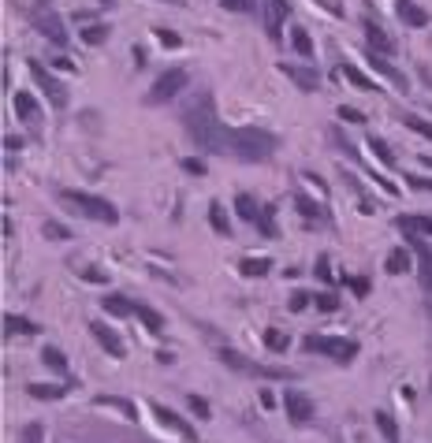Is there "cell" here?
<instances>
[{
    "label": "cell",
    "instance_id": "49",
    "mask_svg": "<svg viewBox=\"0 0 432 443\" xmlns=\"http://www.w3.org/2000/svg\"><path fill=\"white\" fill-rule=\"evenodd\" d=\"M317 279H324V283H332V268H328V257H321V261H317Z\"/></svg>",
    "mask_w": 432,
    "mask_h": 443
},
{
    "label": "cell",
    "instance_id": "46",
    "mask_svg": "<svg viewBox=\"0 0 432 443\" xmlns=\"http://www.w3.org/2000/svg\"><path fill=\"white\" fill-rule=\"evenodd\" d=\"M183 171H190V176H205V164L198 157H187V160H183Z\"/></svg>",
    "mask_w": 432,
    "mask_h": 443
},
{
    "label": "cell",
    "instance_id": "52",
    "mask_svg": "<svg viewBox=\"0 0 432 443\" xmlns=\"http://www.w3.org/2000/svg\"><path fill=\"white\" fill-rule=\"evenodd\" d=\"M4 146L12 149V153H15V149H23V138H15V134H4Z\"/></svg>",
    "mask_w": 432,
    "mask_h": 443
},
{
    "label": "cell",
    "instance_id": "6",
    "mask_svg": "<svg viewBox=\"0 0 432 443\" xmlns=\"http://www.w3.org/2000/svg\"><path fill=\"white\" fill-rule=\"evenodd\" d=\"M190 82V75H187V68H171V71H164L160 79L153 82V90L146 93V104H164V101H171L183 86Z\"/></svg>",
    "mask_w": 432,
    "mask_h": 443
},
{
    "label": "cell",
    "instance_id": "41",
    "mask_svg": "<svg viewBox=\"0 0 432 443\" xmlns=\"http://www.w3.org/2000/svg\"><path fill=\"white\" fill-rule=\"evenodd\" d=\"M187 403H190V410H194V414H198V417H205V421L213 417V410H209V403H205L201 395H187Z\"/></svg>",
    "mask_w": 432,
    "mask_h": 443
},
{
    "label": "cell",
    "instance_id": "22",
    "mask_svg": "<svg viewBox=\"0 0 432 443\" xmlns=\"http://www.w3.org/2000/svg\"><path fill=\"white\" fill-rule=\"evenodd\" d=\"M209 224H213V231L220 235V239H231V220H228V212L220 209V201L209 205Z\"/></svg>",
    "mask_w": 432,
    "mask_h": 443
},
{
    "label": "cell",
    "instance_id": "34",
    "mask_svg": "<svg viewBox=\"0 0 432 443\" xmlns=\"http://www.w3.org/2000/svg\"><path fill=\"white\" fill-rule=\"evenodd\" d=\"M97 406H112V410H123L127 417H134V403H127V398H116V395H101V398H97Z\"/></svg>",
    "mask_w": 432,
    "mask_h": 443
},
{
    "label": "cell",
    "instance_id": "27",
    "mask_svg": "<svg viewBox=\"0 0 432 443\" xmlns=\"http://www.w3.org/2000/svg\"><path fill=\"white\" fill-rule=\"evenodd\" d=\"M291 45H295V52H298V56H313V38H309V30L306 26H295V30H291Z\"/></svg>",
    "mask_w": 432,
    "mask_h": 443
},
{
    "label": "cell",
    "instance_id": "15",
    "mask_svg": "<svg viewBox=\"0 0 432 443\" xmlns=\"http://www.w3.org/2000/svg\"><path fill=\"white\" fill-rule=\"evenodd\" d=\"M395 15L403 19L406 26H414V30L429 26V12H425V8H417L414 0H395Z\"/></svg>",
    "mask_w": 432,
    "mask_h": 443
},
{
    "label": "cell",
    "instance_id": "38",
    "mask_svg": "<svg viewBox=\"0 0 432 443\" xmlns=\"http://www.w3.org/2000/svg\"><path fill=\"white\" fill-rule=\"evenodd\" d=\"M153 34H157V41H160V45H168V49H179V45H183V38L176 34V30H164V26H157Z\"/></svg>",
    "mask_w": 432,
    "mask_h": 443
},
{
    "label": "cell",
    "instance_id": "28",
    "mask_svg": "<svg viewBox=\"0 0 432 443\" xmlns=\"http://www.w3.org/2000/svg\"><path fill=\"white\" fill-rule=\"evenodd\" d=\"M257 231L265 235V239H276V205H261V220H257Z\"/></svg>",
    "mask_w": 432,
    "mask_h": 443
},
{
    "label": "cell",
    "instance_id": "26",
    "mask_svg": "<svg viewBox=\"0 0 432 443\" xmlns=\"http://www.w3.org/2000/svg\"><path fill=\"white\" fill-rule=\"evenodd\" d=\"M376 428H380V436L387 440V443H399V425H395V417L387 414V410H376Z\"/></svg>",
    "mask_w": 432,
    "mask_h": 443
},
{
    "label": "cell",
    "instance_id": "50",
    "mask_svg": "<svg viewBox=\"0 0 432 443\" xmlns=\"http://www.w3.org/2000/svg\"><path fill=\"white\" fill-rule=\"evenodd\" d=\"M410 187H417V190H432V179H425V176H410Z\"/></svg>",
    "mask_w": 432,
    "mask_h": 443
},
{
    "label": "cell",
    "instance_id": "16",
    "mask_svg": "<svg viewBox=\"0 0 432 443\" xmlns=\"http://www.w3.org/2000/svg\"><path fill=\"white\" fill-rule=\"evenodd\" d=\"M284 19H287V0H265V30L272 41H279V23Z\"/></svg>",
    "mask_w": 432,
    "mask_h": 443
},
{
    "label": "cell",
    "instance_id": "47",
    "mask_svg": "<svg viewBox=\"0 0 432 443\" xmlns=\"http://www.w3.org/2000/svg\"><path fill=\"white\" fill-rule=\"evenodd\" d=\"M41 436H45V432H41V425H26V428H23V443H41Z\"/></svg>",
    "mask_w": 432,
    "mask_h": 443
},
{
    "label": "cell",
    "instance_id": "1",
    "mask_svg": "<svg viewBox=\"0 0 432 443\" xmlns=\"http://www.w3.org/2000/svg\"><path fill=\"white\" fill-rule=\"evenodd\" d=\"M183 123H187L194 146H198L201 153H220V149H228V131L220 127L213 93H198V97H194V104L183 112Z\"/></svg>",
    "mask_w": 432,
    "mask_h": 443
},
{
    "label": "cell",
    "instance_id": "42",
    "mask_svg": "<svg viewBox=\"0 0 432 443\" xmlns=\"http://www.w3.org/2000/svg\"><path fill=\"white\" fill-rule=\"evenodd\" d=\"M313 302H317V309H324V313H336L339 309V295H317Z\"/></svg>",
    "mask_w": 432,
    "mask_h": 443
},
{
    "label": "cell",
    "instance_id": "18",
    "mask_svg": "<svg viewBox=\"0 0 432 443\" xmlns=\"http://www.w3.org/2000/svg\"><path fill=\"white\" fill-rule=\"evenodd\" d=\"M34 26H38V34H45L52 41V45H63V41H68V30H63V23L56 15H38Z\"/></svg>",
    "mask_w": 432,
    "mask_h": 443
},
{
    "label": "cell",
    "instance_id": "24",
    "mask_svg": "<svg viewBox=\"0 0 432 443\" xmlns=\"http://www.w3.org/2000/svg\"><path fill=\"white\" fill-rule=\"evenodd\" d=\"M384 272H387V276H403V272H410V250H392V254H387Z\"/></svg>",
    "mask_w": 432,
    "mask_h": 443
},
{
    "label": "cell",
    "instance_id": "54",
    "mask_svg": "<svg viewBox=\"0 0 432 443\" xmlns=\"http://www.w3.org/2000/svg\"><path fill=\"white\" fill-rule=\"evenodd\" d=\"M168 4H183V0H168Z\"/></svg>",
    "mask_w": 432,
    "mask_h": 443
},
{
    "label": "cell",
    "instance_id": "43",
    "mask_svg": "<svg viewBox=\"0 0 432 443\" xmlns=\"http://www.w3.org/2000/svg\"><path fill=\"white\" fill-rule=\"evenodd\" d=\"M339 120H347V123H365V112H358V108H350V104H339Z\"/></svg>",
    "mask_w": 432,
    "mask_h": 443
},
{
    "label": "cell",
    "instance_id": "51",
    "mask_svg": "<svg viewBox=\"0 0 432 443\" xmlns=\"http://www.w3.org/2000/svg\"><path fill=\"white\" fill-rule=\"evenodd\" d=\"M317 4L328 8V12H336V15H343V4H339V0H317Z\"/></svg>",
    "mask_w": 432,
    "mask_h": 443
},
{
    "label": "cell",
    "instance_id": "13",
    "mask_svg": "<svg viewBox=\"0 0 432 443\" xmlns=\"http://www.w3.org/2000/svg\"><path fill=\"white\" fill-rule=\"evenodd\" d=\"M410 246H414L417 254V272H421V287H425V295L432 298V250L421 239H410Z\"/></svg>",
    "mask_w": 432,
    "mask_h": 443
},
{
    "label": "cell",
    "instance_id": "14",
    "mask_svg": "<svg viewBox=\"0 0 432 443\" xmlns=\"http://www.w3.org/2000/svg\"><path fill=\"white\" fill-rule=\"evenodd\" d=\"M90 332H93V339L101 343V347H105L108 354H112V358H123V354H127V347H123V339L116 336V332L108 328V324H90Z\"/></svg>",
    "mask_w": 432,
    "mask_h": 443
},
{
    "label": "cell",
    "instance_id": "37",
    "mask_svg": "<svg viewBox=\"0 0 432 443\" xmlns=\"http://www.w3.org/2000/svg\"><path fill=\"white\" fill-rule=\"evenodd\" d=\"M369 149H373V153L384 160L387 168H395V153H392V149H387V142H380V138H369Z\"/></svg>",
    "mask_w": 432,
    "mask_h": 443
},
{
    "label": "cell",
    "instance_id": "12",
    "mask_svg": "<svg viewBox=\"0 0 432 443\" xmlns=\"http://www.w3.org/2000/svg\"><path fill=\"white\" fill-rule=\"evenodd\" d=\"M15 112H19V120H23L26 127H41V104L34 101V93L19 90L15 93Z\"/></svg>",
    "mask_w": 432,
    "mask_h": 443
},
{
    "label": "cell",
    "instance_id": "9",
    "mask_svg": "<svg viewBox=\"0 0 432 443\" xmlns=\"http://www.w3.org/2000/svg\"><path fill=\"white\" fill-rule=\"evenodd\" d=\"M365 41H369V49L373 52H380V56H392V52H395V41L392 38H387V30L380 26V23H373V19L369 15H365Z\"/></svg>",
    "mask_w": 432,
    "mask_h": 443
},
{
    "label": "cell",
    "instance_id": "19",
    "mask_svg": "<svg viewBox=\"0 0 432 443\" xmlns=\"http://www.w3.org/2000/svg\"><path fill=\"white\" fill-rule=\"evenodd\" d=\"M235 212H239V220L257 228V220H261V201L250 198V194H239V198H235Z\"/></svg>",
    "mask_w": 432,
    "mask_h": 443
},
{
    "label": "cell",
    "instance_id": "32",
    "mask_svg": "<svg viewBox=\"0 0 432 443\" xmlns=\"http://www.w3.org/2000/svg\"><path fill=\"white\" fill-rule=\"evenodd\" d=\"M82 41H86V45H105V41H108V26L105 23L82 26Z\"/></svg>",
    "mask_w": 432,
    "mask_h": 443
},
{
    "label": "cell",
    "instance_id": "31",
    "mask_svg": "<svg viewBox=\"0 0 432 443\" xmlns=\"http://www.w3.org/2000/svg\"><path fill=\"white\" fill-rule=\"evenodd\" d=\"M41 362H45L52 373H68V358H63L60 347H45V350H41Z\"/></svg>",
    "mask_w": 432,
    "mask_h": 443
},
{
    "label": "cell",
    "instance_id": "53",
    "mask_svg": "<svg viewBox=\"0 0 432 443\" xmlns=\"http://www.w3.org/2000/svg\"><path fill=\"white\" fill-rule=\"evenodd\" d=\"M52 63H56V68H60V71H71V75H75V63H71L68 56H56V60H52Z\"/></svg>",
    "mask_w": 432,
    "mask_h": 443
},
{
    "label": "cell",
    "instance_id": "17",
    "mask_svg": "<svg viewBox=\"0 0 432 443\" xmlns=\"http://www.w3.org/2000/svg\"><path fill=\"white\" fill-rule=\"evenodd\" d=\"M153 414H157V425H168L171 432H179V436H187L190 443H194V440H198V436H194V428L187 425V421H179V417H176V414H171V410H168V406H160V403H153Z\"/></svg>",
    "mask_w": 432,
    "mask_h": 443
},
{
    "label": "cell",
    "instance_id": "45",
    "mask_svg": "<svg viewBox=\"0 0 432 443\" xmlns=\"http://www.w3.org/2000/svg\"><path fill=\"white\" fill-rule=\"evenodd\" d=\"M306 306H309V295L306 290H295V295H291V313H302Z\"/></svg>",
    "mask_w": 432,
    "mask_h": 443
},
{
    "label": "cell",
    "instance_id": "4",
    "mask_svg": "<svg viewBox=\"0 0 432 443\" xmlns=\"http://www.w3.org/2000/svg\"><path fill=\"white\" fill-rule=\"evenodd\" d=\"M220 362L224 365H231L235 373H246V376H257V380H295V369H284V365H257L250 358H242L239 350H231V347H224L220 350Z\"/></svg>",
    "mask_w": 432,
    "mask_h": 443
},
{
    "label": "cell",
    "instance_id": "2",
    "mask_svg": "<svg viewBox=\"0 0 432 443\" xmlns=\"http://www.w3.org/2000/svg\"><path fill=\"white\" fill-rule=\"evenodd\" d=\"M276 134L261 131V127H235L228 131V153H235L239 160H250V164H261L276 153Z\"/></svg>",
    "mask_w": 432,
    "mask_h": 443
},
{
    "label": "cell",
    "instance_id": "7",
    "mask_svg": "<svg viewBox=\"0 0 432 443\" xmlns=\"http://www.w3.org/2000/svg\"><path fill=\"white\" fill-rule=\"evenodd\" d=\"M30 75H34V79L41 82V93L49 97V104H52V108H63V104H68V90H63V82H60V79H52V75L41 68L38 60H30Z\"/></svg>",
    "mask_w": 432,
    "mask_h": 443
},
{
    "label": "cell",
    "instance_id": "5",
    "mask_svg": "<svg viewBox=\"0 0 432 443\" xmlns=\"http://www.w3.org/2000/svg\"><path fill=\"white\" fill-rule=\"evenodd\" d=\"M302 347H306V354H324V358H336V362H350L358 354V343L339 339V336H306Z\"/></svg>",
    "mask_w": 432,
    "mask_h": 443
},
{
    "label": "cell",
    "instance_id": "23",
    "mask_svg": "<svg viewBox=\"0 0 432 443\" xmlns=\"http://www.w3.org/2000/svg\"><path fill=\"white\" fill-rule=\"evenodd\" d=\"M134 317L146 324V332H153V336H160L164 332V317H160L157 309H149V306H134Z\"/></svg>",
    "mask_w": 432,
    "mask_h": 443
},
{
    "label": "cell",
    "instance_id": "35",
    "mask_svg": "<svg viewBox=\"0 0 432 443\" xmlns=\"http://www.w3.org/2000/svg\"><path fill=\"white\" fill-rule=\"evenodd\" d=\"M403 123L410 127V131H417L421 138H432V123H425V120H421V116H414V112H406V116H403Z\"/></svg>",
    "mask_w": 432,
    "mask_h": 443
},
{
    "label": "cell",
    "instance_id": "3",
    "mask_svg": "<svg viewBox=\"0 0 432 443\" xmlns=\"http://www.w3.org/2000/svg\"><path fill=\"white\" fill-rule=\"evenodd\" d=\"M60 198L68 201L75 212H82L86 220H97V224H116V220H120L116 205H112V201H105V198H97V194H86V190H63Z\"/></svg>",
    "mask_w": 432,
    "mask_h": 443
},
{
    "label": "cell",
    "instance_id": "25",
    "mask_svg": "<svg viewBox=\"0 0 432 443\" xmlns=\"http://www.w3.org/2000/svg\"><path fill=\"white\" fill-rule=\"evenodd\" d=\"M71 387H75V380H71V384H56V387H52V384H30L26 391L34 395V398H63Z\"/></svg>",
    "mask_w": 432,
    "mask_h": 443
},
{
    "label": "cell",
    "instance_id": "40",
    "mask_svg": "<svg viewBox=\"0 0 432 443\" xmlns=\"http://www.w3.org/2000/svg\"><path fill=\"white\" fill-rule=\"evenodd\" d=\"M265 347L268 350H287V336H284V332H265Z\"/></svg>",
    "mask_w": 432,
    "mask_h": 443
},
{
    "label": "cell",
    "instance_id": "30",
    "mask_svg": "<svg viewBox=\"0 0 432 443\" xmlns=\"http://www.w3.org/2000/svg\"><path fill=\"white\" fill-rule=\"evenodd\" d=\"M239 268H242V276H265L268 268H272V261H268V257H242Z\"/></svg>",
    "mask_w": 432,
    "mask_h": 443
},
{
    "label": "cell",
    "instance_id": "33",
    "mask_svg": "<svg viewBox=\"0 0 432 443\" xmlns=\"http://www.w3.org/2000/svg\"><path fill=\"white\" fill-rule=\"evenodd\" d=\"M41 231H45L52 242H63V239H71V228H63L60 220H45V224H41Z\"/></svg>",
    "mask_w": 432,
    "mask_h": 443
},
{
    "label": "cell",
    "instance_id": "39",
    "mask_svg": "<svg viewBox=\"0 0 432 443\" xmlns=\"http://www.w3.org/2000/svg\"><path fill=\"white\" fill-rule=\"evenodd\" d=\"M347 287L354 290V295H358V298H365V295H369V290H373V283H369V279H365V276H347Z\"/></svg>",
    "mask_w": 432,
    "mask_h": 443
},
{
    "label": "cell",
    "instance_id": "29",
    "mask_svg": "<svg viewBox=\"0 0 432 443\" xmlns=\"http://www.w3.org/2000/svg\"><path fill=\"white\" fill-rule=\"evenodd\" d=\"M105 309L116 313V317H131V313H134V302L123 298V295H105Z\"/></svg>",
    "mask_w": 432,
    "mask_h": 443
},
{
    "label": "cell",
    "instance_id": "20",
    "mask_svg": "<svg viewBox=\"0 0 432 443\" xmlns=\"http://www.w3.org/2000/svg\"><path fill=\"white\" fill-rule=\"evenodd\" d=\"M339 75H343V79H347V82L354 86V90H380V86H376V82H373L365 71H358V68H354V63H343V68L336 71V79H339Z\"/></svg>",
    "mask_w": 432,
    "mask_h": 443
},
{
    "label": "cell",
    "instance_id": "36",
    "mask_svg": "<svg viewBox=\"0 0 432 443\" xmlns=\"http://www.w3.org/2000/svg\"><path fill=\"white\" fill-rule=\"evenodd\" d=\"M295 205H298V212H302V216H309V220H321V216H324L321 205H317V201H309V198H302V194L295 198Z\"/></svg>",
    "mask_w": 432,
    "mask_h": 443
},
{
    "label": "cell",
    "instance_id": "21",
    "mask_svg": "<svg viewBox=\"0 0 432 443\" xmlns=\"http://www.w3.org/2000/svg\"><path fill=\"white\" fill-rule=\"evenodd\" d=\"M38 324H30L26 317H15V313H8V317H4V336L8 339H12V336H38Z\"/></svg>",
    "mask_w": 432,
    "mask_h": 443
},
{
    "label": "cell",
    "instance_id": "48",
    "mask_svg": "<svg viewBox=\"0 0 432 443\" xmlns=\"http://www.w3.org/2000/svg\"><path fill=\"white\" fill-rule=\"evenodd\" d=\"M79 276L90 279V283H105V279H108L105 272H97V268H79Z\"/></svg>",
    "mask_w": 432,
    "mask_h": 443
},
{
    "label": "cell",
    "instance_id": "10",
    "mask_svg": "<svg viewBox=\"0 0 432 443\" xmlns=\"http://www.w3.org/2000/svg\"><path fill=\"white\" fill-rule=\"evenodd\" d=\"M279 75H287L291 82L298 86V90H306V93H313L321 86V75L313 71V68H295V63H279Z\"/></svg>",
    "mask_w": 432,
    "mask_h": 443
},
{
    "label": "cell",
    "instance_id": "55",
    "mask_svg": "<svg viewBox=\"0 0 432 443\" xmlns=\"http://www.w3.org/2000/svg\"><path fill=\"white\" fill-rule=\"evenodd\" d=\"M38 4H49V0H38Z\"/></svg>",
    "mask_w": 432,
    "mask_h": 443
},
{
    "label": "cell",
    "instance_id": "44",
    "mask_svg": "<svg viewBox=\"0 0 432 443\" xmlns=\"http://www.w3.org/2000/svg\"><path fill=\"white\" fill-rule=\"evenodd\" d=\"M220 4L228 8V12H254L257 0H220Z\"/></svg>",
    "mask_w": 432,
    "mask_h": 443
},
{
    "label": "cell",
    "instance_id": "11",
    "mask_svg": "<svg viewBox=\"0 0 432 443\" xmlns=\"http://www.w3.org/2000/svg\"><path fill=\"white\" fill-rule=\"evenodd\" d=\"M395 228L410 235V239H425V235H432V216H395Z\"/></svg>",
    "mask_w": 432,
    "mask_h": 443
},
{
    "label": "cell",
    "instance_id": "8",
    "mask_svg": "<svg viewBox=\"0 0 432 443\" xmlns=\"http://www.w3.org/2000/svg\"><path fill=\"white\" fill-rule=\"evenodd\" d=\"M284 406H287V417L295 421V425H309L313 421V403H309V395L298 391V387H287L284 391Z\"/></svg>",
    "mask_w": 432,
    "mask_h": 443
}]
</instances>
